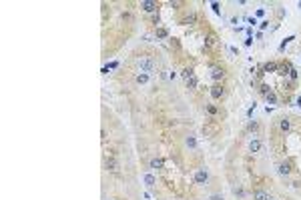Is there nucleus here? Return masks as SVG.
I'll list each match as a JSON object with an SVG mask.
<instances>
[{
  "label": "nucleus",
  "mask_w": 301,
  "mask_h": 200,
  "mask_svg": "<svg viewBox=\"0 0 301 200\" xmlns=\"http://www.w3.org/2000/svg\"><path fill=\"white\" fill-rule=\"evenodd\" d=\"M235 194H237V196H239V198H243V196H245V192H243V190H241V188H239V190H235Z\"/></svg>",
  "instance_id": "29"
},
{
  "label": "nucleus",
  "mask_w": 301,
  "mask_h": 200,
  "mask_svg": "<svg viewBox=\"0 0 301 200\" xmlns=\"http://www.w3.org/2000/svg\"><path fill=\"white\" fill-rule=\"evenodd\" d=\"M195 20H197V16H195V12H191V14L187 16V18H185V20H183V24H193V22H195Z\"/></svg>",
  "instance_id": "23"
},
{
  "label": "nucleus",
  "mask_w": 301,
  "mask_h": 200,
  "mask_svg": "<svg viewBox=\"0 0 301 200\" xmlns=\"http://www.w3.org/2000/svg\"><path fill=\"white\" fill-rule=\"evenodd\" d=\"M163 158H153L151 160V168H155V170H161V168H163Z\"/></svg>",
  "instance_id": "13"
},
{
  "label": "nucleus",
  "mask_w": 301,
  "mask_h": 200,
  "mask_svg": "<svg viewBox=\"0 0 301 200\" xmlns=\"http://www.w3.org/2000/svg\"><path fill=\"white\" fill-rule=\"evenodd\" d=\"M267 198H269V194L265 190H255L253 192V200H267Z\"/></svg>",
  "instance_id": "12"
},
{
  "label": "nucleus",
  "mask_w": 301,
  "mask_h": 200,
  "mask_svg": "<svg viewBox=\"0 0 301 200\" xmlns=\"http://www.w3.org/2000/svg\"><path fill=\"white\" fill-rule=\"evenodd\" d=\"M157 38H169V32L165 28H157Z\"/></svg>",
  "instance_id": "24"
},
{
  "label": "nucleus",
  "mask_w": 301,
  "mask_h": 200,
  "mask_svg": "<svg viewBox=\"0 0 301 200\" xmlns=\"http://www.w3.org/2000/svg\"><path fill=\"white\" fill-rule=\"evenodd\" d=\"M265 72H277V62H267V64L263 66Z\"/></svg>",
  "instance_id": "15"
},
{
  "label": "nucleus",
  "mask_w": 301,
  "mask_h": 200,
  "mask_svg": "<svg viewBox=\"0 0 301 200\" xmlns=\"http://www.w3.org/2000/svg\"><path fill=\"white\" fill-rule=\"evenodd\" d=\"M211 8H213L215 14H221V8H219V2H211Z\"/></svg>",
  "instance_id": "25"
},
{
  "label": "nucleus",
  "mask_w": 301,
  "mask_h": 200,
  "mask_svg": "<svg viewBox=\"0 0 301 200\" xmlns=\"http://www.w3.org/2000/svg\"><path fill=\"white\" fill-rule=\"evenodd\" d=\"M145 182H147V186H149V188H153V186H155V176H153V174H147V176H145Z\"/></svg>",
  "instance_id": "22"
},
{
  "label": "nucleus",
  "mask_w": 301,
  "mask_h": 200,
  "mask_svg": "<svg viewBox=\"0 0 301 200\" xmlns=\"http://www.w3.org/2000/svg\"><path fill=\"white\" fill-rule=\"evenodd\" d=\"M149 78H151L149 74L141 72V74H137V76H135V82H137V84H147V82H149Z\"/></svg>",
  "instance_id": "11"
},
{
  "label": "nucleus",
  "mask_w": 301,
  "mask_h": 200,
  "mask_svg": "<svg viewBox=\"0 0 301 200\" xmlns=\"http://www.w3.org/2000/svg\"><path fill=\"white\" fill-rule=\"evenodd\" d=\"M247 130H249V132H257V130H259V124H257L255 120H251V122L247 124Z\"/></svg>",
  "instance_id": "21"
},
{
  "label": "nucleus",
  "mask_w": 301,
  "mask_h": 200,
  "mask_svg": "<svg viewBox=\"0 0 301 200\" xmlns=\"http://www.w3.org/2000/svg\"><path fill=\"white\" fill-rule=\"evenodd\" d=\"M207 112H209V114H217V108H215L213 104H209V106H207Z\"/></svg>",
  "instance_id": "27"
},
{
  "label": "nucleus",
  "mask_w": 301,
  "mask_h": 200,
  "mask_svg": "<svg viewBox=\"0 0 301 200\" xmlns=\"http://www.w3.org/2000/svg\"><path fill=\"white\" fill-rule=\"evenodd\" d=\"M139 6H141L145 12H155L157 8H159V4L153 2V0H141V4H139Z\"/></svg>",
  "instance_id": "6"
},
{
  "label": "nucleus",
  "mask_w": 301,
  "mask_h": 200,
  "mask_svg": "<svg viewBox=\"0 0 301 200\" xmlns=\"http://www.w3.org/2000/svg\"><path fill=\"white\" fill-rule=\"evenodd\" d=\"M215 44H217V36H215V34H209L207 40H205V46H215Z\"/></svg>",
  "instance_id": "16"
},
{
  "label": "nucleus",
  "mask_w": 301,
  "mask_h": 200,
  "mask_svg": "<svg viewBox=\"0 0 301 200\" xmlns=\"http://www.w3.org/2000/svg\"><path fill=\"white\" fill-rule=\"evenodd\" d=\"M279 172H281V174H285V176L291 172V162H289V160H285V162H281V164H279Z\"/></svg>",
  "instance_id": "10"
},
{
  "label": "nucleus",
  "mask_w": 301,
  "mask_h": 200,
  "mask_svg": "<svg viewBox=\"0 0 301 200\" xmlns=\"http://www.w3.org/2000/svg\"><path fill=\"white\" fill-rule=\"evenodd\" d=\"M104 168H107V170H111V172H118L121 164H118V160L114 158V156H108V158L104 160Z\"/></svg>",
  "instance_id": "5"
},
{
  "label": "nucleus",
  "mask_w": 301,
  "mask_h": 200,
  "mask_svg": "<svg viewBox=\"0 0 301 200\" xmlns=\"http://www.w3.org/2000/svg\"><path fill=\"white\" fill-rule=\"evenodd\" d=\"M249 150H251L253 154H255V152H259L261 150V140L259 138H253L251 142H249Z\"/></svg>",
  "instance_id": "9"
},
{
  "label": "nucleus",
  "mask_w": 301,
  "mask_h": 200,
  "mask_svg": "<svg viewBox=\"0 0 301 200\" xmlns=\"http://www.w3.org/2000/svg\"><path fill=\"white\" fill-rule=\"evenodd\" d=\"M267 200H277V198H271V196H269V198H267Z\"/></svg>",
  "instance_id": "31"
},
{
  "label": "nucleus",
  "mask_w": 301,
  "mask_h": 200,
  "mask_svg": "<svg viewBox=\"0 0 301 200\" xmlns=\"http://www.w3.org/2000/svg\"><path fill=\"white\" fill-rule=\"evenodd\" d=\"M291 66L287 60H281V62H277V74L279 76H289V72H291Z\"/></svg>",
  "instance_id": "4"
},
{
  "label": "nucleus",
  "mask_w": 301,
  "mask_h": 200,
  "mask_svg": "<svg viewBox=\"0 0 301 200\" xmlns=\"http://www.w3.org/2000/svg\"><path fill=\"white\" fill-rule=\"evenodd\" d=\"M211 78L217 80V82H219V80H223V78H225V70H223V68H219V66H213V68H211Z\"/></svg>",
  "instance_id": "7"
},
{
  "label": "nucleus",
  "mask_w": 301,
  "mask_h": 200,
  "mask_svg": "<svg viewBox=\"0 0 301 200\" xmlns=\"http://www.w3.org/2000/svg\"><path fill=\"white\" fill-rule=\"evenodd\" d=\"M195 184H199V186H203V184H207V182H209V174H207V170H197V172H195Z\"/></svg>",
  "instance_id": "3"
},
{
  "label": "nucleus",
  "mask_w": 301,
  "mask_h": 200,
  "mask_svg": "<svg viewBox=\"0 0 301 200\" xmlns=\"http://www.w3.org/2000/svg\"><path fill=\"white\" fill-rule=\"evenodd\" d=\"M185 144H187L189 148H197V140H195V136H187V140H185Z\"/></svg>",
  "instance_id": "18"
},
{
  "label": "nucleus",
  "mask_w": 301,
  "mask_h": 200,
  "mask_svg": "<svg viewBox=\"0 0 301 200\" xmlns=\"http://www.w3.org/2000/svg\"><path fill=\"white\" fill-rule=\"evenodd\" d=\"M289 78L293 80V82L297 80V70H295V68H291V72H289Z\"/></svg>",
  "instance_id": "26"
},
{
  "label": "nucleus",
  "mask_w": 301,
  "mask_h": 200,
  "mask_svg": "<svg viewBox=\"0 0 301 200\" xmlns=\"http://www.w3.org/2000/svg\"><path fill=\"white\" fill-rule=\"evenodd\" d=\"M135 62H137V66L141 68V72H145V74H157V62L153 60L151 56H137L135 58Z\"/></svg>",
  "instance_id": "1"
},
{
  "label": "nucleus",
  "mask_w": 301,
  "mask_h": 200,
  "mask_svg": "<svg viewBox=\"0 0 301 200\" xmlns=\"http://www.w3.org/2000/svg\"><path fill=\"white\" fill-rule=\"evenodd\" d=\"M181 74H183V78H185V82H187V86H189V88H193V90H195V88L199 86V78L195 76V72L191 70V68H185V70L181 72Z\"/></svg>",
  "instance_id": "2"
},
{
  "label": "nucleus",
  "mask_w": 301,
  "mask_h": 200,
  "mask_svg": "<svg viewBox=\"0 0 301 200\" xmlns=\"http://www.w3.org/2000/svg\"><path fill=\"white\" fill-rule=\"evenodd\" d=\"M279 128H281L283 132H287V130L291 128V122L287 120V118H281V120H279Z\"/></svg>",
  "instance_id": "14"
},
{
  "label": "nucleus",
  "mask_w": 301,
  "mask_h": 200,
  "mask_svg": "<svg viewBox=\"0 0 301 200\" xmlns=\"http://www.w3.org/2000/svg\"><path fill=\"white\" fill-rule=\"evenodd\" d=\"M223 94H225V90H223L221 84H215V86H211V96H213V100L223 98Z\"/></svg>",
  "instance_id": "8"
},
{
  "label": "nucleus",
  "mask_w": 301,
  "mask_h": 200,
  "mask_svg": "<svg viewBox=\"0 0 301 200\" xmlns=\"http://www.w3.org/2000/svg\"><path fill=\"white\" fill-rule=\"evenodd\" d=\"M259 90H261V94H263V96H267V94L271 92V86H269V84H265V82H261Z\"/></svg>",
  "instance_id": "19"
},
{
  "label": "nucleus",
  "mask_w": 301,
  "mask_h": 200,
  "mask_svg": "<svg viewBox=\"0 0 301 200\" xmlns=\"http://www.w3.org/2000/svg\"><path fill=\"white\" fill-rule=\"evenodd\" d=\"M291 40H295V36H287V38H285V40H283V42H281V46H279V52H283V50H285V46H287V44H289V42H291Z\"/></svg>",
  "instance_id": "20"
},
{
  "label": "nucleus",
  "mask_w": 301,
  "mask_h": 200,
  "mask_svg": "<svg viewBox=\"0 0 301 200\" xmlns=\"http://www.w3.org/2000/svg\"><path fill=\"white\" fill-rule=\"evenodd\" d=\"M211 200H223V198L219 196V194H213V196H211Z\"/></svg>",
  "instance_id": "30"
},
{
  "label": "nucleus",
  "mask_w": 301,
  "mask_h": 200,
  "mask_svg": "<svg viewBox=\"0 0 301 200\" xmlns=\"http://www.w3.org/2000/svg\"><path fill=\"white\" fill-rule=\"evenodd\" d=\"M265 100H267V102H269V104H277V94H275V92H273V90H271V92H269V94H267V96H265Z\"/></svg>",
  "instance_id": "17"
},
{
  "label": "nucleus",
  "mask_w": 301,
  "mask_h": 200,
  "mask_svg": "<svg viewBox=\"0 0 301 200\" xmlns=\"http://www.w3.org/2000/svg\"><path fill=\"white\" fill-rule=\"evenodd\" d=\"M267 26H269V20H263V22H261V24H259V28H261V30H265V28H267Z\"/></svg>",
  "instance_id": "28"
}]
</instances>
